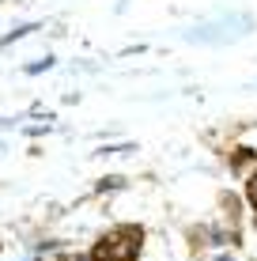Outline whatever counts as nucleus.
<instances>
[{"label":"nucleus","mask_w":257,"mask_h":261,"mask_svg":"<svg viewBox=\"0 0 257 261\" xmlns=\"http://www.w3.org/2000/svg\"><path fill=\"white\" fill-rule=\"evenodd\" d=\"M216 261H231V257H216Z\"/></svg>","instance_id":"f03ea898"},{"label":"nucleus","mask_w":257,"mask_h":261,"mask_svg":"<svg viewBox=\"0 0 257 261\" xmlns=\"http://www.w3.org/2000/svg\"><path fill=\"white\" fill-rule=\"evenodd\" d=\"M132 254H136V235H118V239H110L106 246L99 250V261H129Z\"/></svg>","instance_id":"f257e3e1"}]
</instances>
